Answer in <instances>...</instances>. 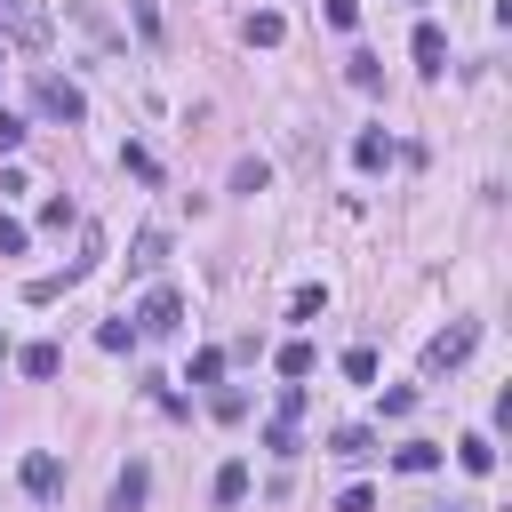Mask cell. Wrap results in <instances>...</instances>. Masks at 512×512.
<instances>
[{"mask_svg":"<svg viewBox=\"0 0 512 512\" xmlns=\"http://www.w3.org/2000/svg\"><path fill=\"white\" fill-rule=\"evenodd\" d=\"M472 344H480V320H456V328H440V336L424 344V368H432V376H448V368H464V360H472Z\"/></svg>","mask_w":512,"mask_h":512,"instance_id":"1","label":"cell"},{"mask_svg":"<svg viewBox=\"0 0 512 512\" xmlns=\"http://www.w3.org/2000/svg\"><path fill=\"white\" fill-rule=\"evenodd\" d=\"M32 104H40L48 120H80V112H88V96H80L64 72H40V80H32Z\"/></svg>","mask_w":512,"mask_h":512,"instance_id":"2","label":"cell"},{"mask_svg":"<svg viewBox=\"0 0 512 512\" xmlns=\"http://www.w3.org/2000/svg\"><path fill=\"white\" fill-rule=\"evenodd\" d=\"M176 320H184V304H176V288H152L144 304H136V336H176Z\"/></svg>","mask_w":512,"mask_h":512,"instance_id":"3","label":"cell"},{"mask_svg":"<svg viewBox=\"0 0 512 512\" xmlns=\"http://www.w3.org/2000/svg\"><path fill=\"white\" fill-rule=\"evenodd\" d=\"M0 32H16V40L40 48V40H48V16H40L32 0H0Z\"/></svg>","mask_w":512,"mask_h":512,"instance_id":"4","label":"cell"},{"mask_svg":"<svg viewBox=\"0 0 512 512\" xmlns=\"http://www.w3.org/2000/svg\"><path fill=\"white\" fill-rule=\"evenodd\" d=\"M408 48H416V72H432V80L448 72V32H440V24H416V40H408Z\"/></svg>","mask_w":512,"mask_h":512,"instance_id":"5","label":"cell"},{"mask_svg":"<svg viewBox=\"0 0 512 512\" xmlns=\"http://www.w3.org/2000/svg\"><path fill=\"white\" fill-rule=\"evenodd\" d=\"M456 464H464L472 480H488V472H496V440H488V432H464V440H456Z\"/></svg>","mask_w":512,"mask_h":512,"instance_id":"6","label":"cell"},{"mask_svg":"<svg viewBox=\"0 0 512 512\" xmlns=\"http://www.w3.org/2000/svg\"><path fill=\"white\" fill-rule=\"evenodd\" d=\"M328 456H376V432L368 424H336L328 432Z\"/></svg>","mask_w":512,"mask_h":512,"instance_id":"7","label":"cell"},{"mask_svg":"<svg viewBox=\"0 0 512 512\" xmlns=\"http://www.w3.org/2000/svg\"><path fill=\"white\" fill-rule=\"evenodd\" d=\"M56 480H64V464H56L48 448H40V456H24V488H32V496H56Z\"/></svg>","mask_w":512,"mask_h":512,"instance_id":"8","label":"cell"},{"mask_svg":"<svg viewBox=\"0 0 512 512\" xmlns=\"http://www.w3.org/2000/svg\"><path fill=\"white\" fill-rule=\"evenodd\" d=\"M144 488H152V472H144V464H128V472L112 480V512H136V504H144Z\"/></svg>","mask_w":512,"mask_h":512,"instance_id":"9","label":"cell"},{"mask_svg":"<svg viewBox=\"0 0 512 512\" xmlns=\"http://www.w3.org/2000/svg\"><path fill=\"white\" fill-rule=\"evenodd\" d=\"M240 32H248V48H280V32H288V24H280V8H256Z\"/></svg>","mask_w":512,"mask_h":512,"instance_id":"10","label":"cell"},{"mask_svg":"<svg viewBox=\"0 0 512 512\" xmlns=\"http://www.w3.org/2000/svg\"><path fill=\"white\" fill-rule=\"evenodd\" d=\"M16 368H24V376H40V384H48V376H56V368H64V352H56V344H24V352H16Z\"/></svg>","mask_w":512,"mask_h":512,"instance_id":"11","label":"cell"},{"mask_svg":"<svg viewBox=\"0 0 512 512\" xmlns=\"http://www.w3.org/2000/svg\"><path fill=\"white\" fill-rule=\"evenodd\" d=\"M392 152H400V144H392V136H384V128H368V136H360V144H352V160H360V168H384V160H392Z\"/></svg>","mask_w":512,"mask_h":512,"instance_id":"12","label":"cell"},{"mask_svg":"<svg viewBox=\"0 0 512 512\" xmlns=\"http://www.w3.org/2000/svg\"><path fill=\"white\" fill-rule=\"evenodd\" d=\"M136 272H160L168 264V232H136V256H128Z\"/></svg>","mask_w":512,"mask_h":512,"instance_id":"13","label":"cell"},{"mask_svg":"<svg viewBox=\"0 0 512 512\" xmlns=\"http://www.w3.org/2000/svg\"><path fill=\"white\" fill-rule=\"evenodd\" d=\"M280 376H288V384H304V376H312V344H304V336H288V344H280Z\"/></svg>","mask_w":512,"mask_h":512,"instance_id":"14","label":"cell"},{"mask_svg":"<svg viewBox=\"0 0 512 512\" xmlns=\"http://www.w3.org/2000/svg\"><path fill=\"white\" fill-rule=\"evenodd\" d=\"M344 80H352V88H376V80H384V64H376L368 48H352V56H344Z\"/></svg>","mask_w":512,"mask_h":512,"instance_id":"15","label":"cell"},{"mask_svg":"<svg viewBox=\"0 0 512 512\" xmlns=\"http://www.w3.org/2000/svg\"><path fill=\"white\" fill-rule=\"evenodd\" d=\"M216 376H224V352H216V344H200V352H192V368H184V384H216Z\"/></svg>","mask_w":512,"mask_h":512,"instance_id":"16","label":"cell"},{"mask_svg":"<svg viewBox=\"0 0 512 512\" xmlns=\"http://www.w3.org/2000/svg\"><path fill=\"white\" fill-rule=\"evenodd\" d=\"M392 464H400V472H440V448H432V440H408Z\"/></svg>","mask_w":512,"mask_h":512,"instance_id":"17","label":"cell"},{"mask_svg":"<svg viewBox=\"0 0 512 512\" xmlns=\"http://www.w3.org/2000/svg\"><path fill=\"white\" fill-rule=\"evenodd\" d=\"M240 496H248V464H240V456H232V464H224V472H216V504H240Z\"/></svg>","mask_w":512,"mask_h":512,"instance_id":"18","label":"cell"},{"mask_svg":"<svg viewBox=\"0 0 512 512\" xmlns=\"http://www.w3.org/2000/svg\"><path fill=\"white\" fill-rule=\"evenodd\" d=\"M264 448H272V456H304V440H296V424H280V416L264 424Z\"/></svg>","mask_w":512,"mask_h":512,"instance_id":"19","label":"cell"},{"mask_svg":"<svg viewBox=\"0 0 512 512\" xmlns=\"http://www.w3.org/2000/svg\"><path fill=\"white\" fill-rule=\"evenodd\" d=\"M120 168H128V176H144V184H160V160H152L144 144H128V152H120Z\"/></svg>","mask_w":512,"mask_h":512,"instance_id":"20","label":"cell"},{"mask_svg":"<svg viewBox=\"0 0 512 512\" xmlns=\"http://www.w3.org/2000/svg\"><path fill=\"white\" fill-rule=\"evenodd\" d=\"M264 184H272L264 160H240V168H232V192H264Z\"/></svg>","mask_w":512,"mask_h":512,"instance_id":"21","label":"cell"},{"mask_svg":"<svg viewBox=\"0 0 512 512\" xmlns=\"http://www.w3.org/2000/svg\"><path fill=\"white\" fill-rule=\"evenodd\" d=\"M344 376H352V384H376V352L352 344V352H344Z\"/></svg>","mask_w":512,"mask_h":512,"instance_id":"22","label":"cell"},{"mask_svg":"<svg viewBox=\"0 0 512 512\" xmlns=\"http://www.w3.org/2000/svg\"><path fill=\"white\" fill-rule=\"evenodd\" d=\"M96 344H104V352H128V344H136V328H128V320H104V328H96Z\"/></svg>","mask_w":512,"mask_h":512,"instance_id":"23","label":"cell"},{"mask_svg":"<svg viewBox=\"0 0 512 512\" xmlns=\"http://www.w3.org/2000/svg\"><path fill=\"white\" fill-rule=\"evenodd\" d=\"M216 416H224V424H240V416H248V392H240V384H224V392H216Z\"/></svg>","mask_w":512,"mask_h":512,"instance_id":"24","label":"cell"},{"mask_svg":"<svg viewBox=\"0 0 512 512\" xmlns=\"http://www.w3.org/2000/svg\"><path fill=\"white\" fill-rule=\"evenodd\" d=\"M272 416H280V424H296V416H304V384H280V400H272Z\"/></svg>","mask_w":512,"mask_h":512,"instance_id":"25","label":"cell"},{"mask_svg":"<svg viewBox=\"0 0 512 512\" xmlns=\"http://www.w3.org/2000/svg\"><path fill=\"white\" fill-rule=\"evenodd\" d=\"M40 224H48V232H64V224H80V216H72V200H40Z\"/></svg>","mask_w":512,"mask_h":512,"instance_id":"26","label":"cell"},{"mask_svg":"<svg viewBox=\"0 0 512 512\" xmlns=\"http://www.w3.org/2000/svg\"><path fill=\"white\" fill-rule=\"evenodd\" d=\"M320 304H328V288H296V304H288V312H296V320H320Z\"/></svg>","mask_w":512,"mask_h":512,"instance_id":"27","label":"cell"},{"mask_svg":"<svg viewBox=\"0 0 512 512\" xmlns=\"http://www.w3.org/2000/svg\"><path fill=\"white\" fill-rule=\"evenodd\" d=\"M24 240H32V232H24L16 216H0V256H24Z\"/></svg>","mask_w":512,"mask_h":512,"instance_id":"28","label":"cell"},{"mask_svg":"<svg viewBox=\"0 0 512 512\" xmlns=\"http://www.w3.org/2000/svg\"><path fill=\"white\" fill-rule=\"evenodd\" d=\"M328 24H336V32H352V24H360V0H328Z\"/></svg>","mask_w":512,"mask_h":512,"instance_id":"29","label":"cell"},{"mask_svg":"<svg viewBox=\"0 0 512 512\" xmlns=\"http://www.w3.org/2000/svg\"><path fill=\"white\" fill-rule=\"evenodd\" d=\"M0 152H24V120L16 112H0Z\"/></svg>","mask_w":512,"mask_h":512,"instance_id":"30","label":"cell"},{"mask_svg":"<svg viewBox=\"0 0 512 512\" xmlns=\"http://www.w3.org/2000/svg\"><path fill=\"white\" fill-rule=\"evenodd\" d=\"M0 360H8V336H0Z\"/></svg>","mask_w":512,"mask_h":512,"instance_id":"31","label":"cell"},{"mask_svg":"<svg viewBox=\"0 0 512 512\" xmlns=\"http://www.w3.org/2000/svg\"><path fill=\"white\" fill-rule=\"evenodd\" d=\"M448 512H464V504H448Z\"/></svg>","mask_w":512,"mask_h":512,"instance_id":"32","label":"cell"}]
</instances>
